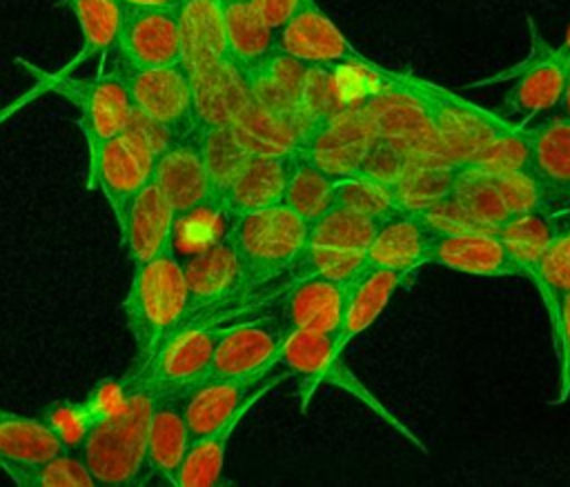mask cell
<instances>
[{"label":"cell","instance_id":"cell-25","mask_svg":"<svg viewBox=\"0 0 570 487\" xmlns=\"http://www.w3.org/2000/svg\"><path fill=\"white\" fill-rule=\"evenodd\" d=\"M127 396L125 378H105L91 387V391L76 402L58 400L42 407L40 416L67 445L69 451H78L87 436L100 425L109 414H114Z\"/></svg>","mask_w":570,"mask_h":487},{"label":"cell","instance_id":"cell-21","mask_svg":"<svg viewBox=\"0 0 570 487\" xmlns=\"http://www.w3.org/2000/svg\"><path fill=\"white\" fill-rule=\"evenodd\" d=\"M176 225L178 216L171 202L151 180L131 198L118 222L120 245L127 251L129 262L134 267L142 265L171 247Z\"/></svg>","mask_w":570,"mask_h":487},{"label":"cell","instance_id":"cell-8","mask_svg":"<svg viewBox=\"0 0 570 487\" xmlns=\"http://www.w3.org/2000/svg\"><path fill=\"white\" fill-rule=\"evenodd\" d=\"M109 56L116 73L185 62L178 7H125Z\"/></svg>","mask_w":570,"mask_h":487},{"label":"cell","instance_id":"cell-18","mask_svg":"<svg viewBox=\"0 0 570 487\" xmlns=\"http://www.w3.org/2000/svg\"><path fill=\"white\" fill-rule=\"evenodd\" d=\"M285 338L281 318L229 325L214 351L209 376H247L274 369Z\"/></svg>","mask_w":570,"mask_h":487},{"label":"cell","instance_id":"cell-9","mask_svg":"<svg viewBox=\"0 0 570 487\" xmlns=\"http://www.w3.org/2000/svg\"><path fill=\"white\" fill-rule=\"evenodd\" d=\"M376 136L396 140L414 162L461 165L441 140L423 105L403 87L401 73L363 102Z\"/></svg>","mask_w":570,"mask_h":487},{"label":"cell","instance_id":"cell-30","mask_svg":"<svg viewBox=\"0 0 570 487\" xmlns=\"http://www.w3.org/2000/svg\"><path fill=\"white\" fill-rule=\"evenodd\" d=\"M227 56L249 76L276 47V27L265 18L258 0L223 4Z\"/></svg>","mask_w":570,"mask_h":487},{"label":"cell","instance_id":"cell-26","mask_svg":"<svg viewBox=\"0 0 570 487\" xmlns=\"http://www.w3.org/2000/svg\"><path fill=\"white\" fill-rule=\"evenodd\" d=\"M292 378L285 369L276 367L274 374L252 391V396L214 431L194 438L187 451V458L180 467L178 474V487H207V485H216L220 480L223 474V465H225V449H227V440L234 434V429L240 425V420L252 411V407L267 396L276 385H281L283 380Z\"/></svg>","mask_w":570,"mask_h":487},{"label":"cell","instance_id":"cell-32","mask_svg":"<svg viewBox=\"0 0 570 487\" xmlns=\"http://www.w3.org/2000/svg\"><path fill=\"white\" fill-rule=\"evenodd\" d=\"M80 29V51L58 73H73L96 56H109L118 38L125 7L120 0H62Z\"/></svg>","mask_w":570,"mask_h":487},{"label":"cell","instance_id":"cell-43","mask_svg":"<svg viewBox=\"0 0 570 487\" xmlns=\"http://www.w3.org/2000/svg\"><path fill=\"white\" fill-rule=\"evenodd\" d=\"M358 105L347 98L338 67L314 64L307 69V78L301 93V113L312 125V129L338 111Z\"/></svg>","mask_w":570,"mask_h":487},{"label":"cell","instance_id":"cell-34","mask_svg":"<svg viewBox=\"0 0 570 487\" xmlns=\"http://www.w3.org/2000/svg\"><path fill=\"white\" fill-rule=\"evenodd\" d=\"M307 69V64L274 47L269 56L249 73L254 102L278 113H301V93Z\"/></svg>","mask_w":570,"mask_h":487},{"label":"cell","instance_id":"cell-10","mask_svg":"<svg viewBox=\"0 0 570 487\" xmlns=\"http://www.w3.org/2000/svg\"><path fill=\"white\" fill-rule=\"evenodd\" d=\"M227 327L187 322L178 329L158 354L140 369L129 374L140 376L158 394V398H185L198 382L209 376L214 351Z\"/></svg>","mask_w":570,"mask_h":487},{"label":"cell","instance_id":"cell-39","mask_svg":"<svg viewBox=\"0 0 570 487\" xmlns=\"http://www.w3.org/2000/svg\"><path fill=\"white\" fill-rule=\"evenodd\" d=\"M454 200L470 216V220L483 229H497L510 218L499 180L492 173L461 165Z\"/></svg>","mask_w":570,"mask_h":487},{"label":"cell","instance_id":"cell-33","mask_svg":"<svg viewBox=\"0 0 570 487\" xmlns=\"http://www.w3.org/2000/svg\"><path fill=\"white\" fill-rule=\"evenodd\" d=\"M528 167L563 198L570 191V118L557 113L525 127Z\"/></svg>","mask_w":570,"mask_h":487},{"label":"cell","instance_id":"cell-19","mask_svg":"<svg viewBox=\"0 0 570 487\" xmlns=\"http://www.w3.org/2000/svg\"><path fill=\"white\" fill-rule=\"evenodd\" d=\"M434 236L436 231L421 211L401 209L379 222L365 251V267L414 276L423 265H430Z\"/></svg>","mask_w":570,"mask_h":487},{"label":"cell","instance_id":"cell-22","mask_svg":"<svg viewBox=\"0 0 570 487\" xmlns=\"http://www.w3.org/2000/svg\"><path fill=\"white\" fill-rule=\"evenodd\" d=\"M347 300V285L309 276L292 280L281 300V322L285 334L294 331H325L336 334Z\"/></svg>","mask_w":570,"mask_h":487},{"label":"cell","instance_id":"cell-37","mask_svg":"<svg viewBox=\"0 0 570 487\" xmlns=\"http://www.w3.org/2000/svg\"><path fill=\"white\" fill-rule=\"evenodd\" d=\"M461 165L412 162L403 178L390 187L396 205L410 211H425L454 198Z\"/></svg>","mask_w":570,"mask_h":487},{"label":"cell","instance_id":"cell-1","mask_svg":"<svg viewBox=\"0 0 570 487\" xmlns=\"http://www.w3.org/2000/svg\"><path fill=\"white\" fill-rule=\"evenodd\" d=\"M120 307L136 347L131 369H140L194 316L185 267L174 245L134 267Z\"/></svg>","mask_w":570,"mask_h":487},{"label":"cell","instance_id":"cell-55","mask_svg":"<svg viewBox=\"0 0 570 487\" xmlns=\"http://www.w3.org/2000/svg\"><path fill=\"white\" fill-rule=\"evenodd\" d=\"M223 4H227V2H249V0H220Z\"/></svg>","mask_w":570,"mask_h":487},{"label":"cell","instance_id":"cell-44","mask_svg":"<svg viewBox=\"0 0 570 487\" xmlns=\"http://www.w3.org/2000/svg\"><path fill=\"white\" fill-rule=\"evenodd\" d=\"M20 487H96V478L80 454H62L40 465H2Z\"/></svg>","mask_w":570,"mask_h":487},{"label":"cell","instance_id":"cell-40","mask_svg":"<svg viewBox=\"0 0 570 487\" xmlns=\"http://www.w3.org/2000/svg\"><path fill=\"white\" fill-rule=\"evenodd\" d=\"M334 187L336 178L323 173L296 153L283 205H287L294 213L312 225L330 209H334Z\"/></svg>","mask_w":570,"mask_h":487},{"label":"cell","instance_id":"cell-50","mask_svg":"<svg viewBox=\"0 0 570 487\" xmlns=\"http://www.w3.org/2000/svg\"><path fill=\"white\" fill-rule=\"evenodd\" d=\"M298 2H301V0H258V4H261V9H263L265 18H267L269 24L276 27V29L292 16V11L296 9Z\"/></svg>","mask_w":570,"mask_h":487},{"label":"cell","instance_id":"cell-49","mask_svg":"<svg viewBox=\"0 0 570 487\" xmlns=\"http://www.w3.org/2000/svg\"><path fill=\"white\" fill-rule=\"evenodd\" d=\"M554 354H557V385L552 405H563L570 398V294L561 298L559 320L552 329Z\"/></svg>","mask_w":570,"mask_h":487},{"label":"cell","instance_id":"cell-7","mask_svg":"<svg viewBox=\"0 0 570 487\" xmlns=\"http://www.w3.org/2000/svg\"><path fill=\"white\" fill-rule=\"evenodd\" d=\"M401 82L423 105L441 140L461 165L472 162L517 125L505 120L501 113L483 109L465 100L461 93L423 80L410 71L401 73Z\"/></svg>","mask_w":570,"mask_h":487},{"label":"cell","instance_id":"cell-6","mask_svg":"<svg viewBox=\"0 0 570 487\" xmlns=\"http://www.w3.org/2000/svg\"><path fill=\"white\" fill-rule=\"evenodd\" d=\"M276 367L285 369L292 378L298 380V409L301 414L307 411L312 396L321 382H332L347 391L350 396L358 398L365 407H370L379 418L392 425L399 434L410 438L421 451L425 445L405 427L401 425L379 400L372 391L343 365V354L336 351V334L325 331H294L285 338L283 349L278 354Z\"/></svg>","mask_w":570,"mask_h":487},{"label":"cell","instance_id":"cell-36","mask_svg":"<svg viewBox=\"0 0 570 487\" xmlns=\"http://www.w3.org/2000/svg\"><path fill=\"white\" fill-rule=\"evenodd\" d=\"M178 16L185 40V67L227 56L220 0H180Z\"/></svg>","mask_w":570,"mask_h":487},{"label":"cell","instance_id":"cell-27","mask_svg":"<svg viewBox=\"0 0 570 487\" xmlns=\"http://www.w3.org/2000/svg\"><path fill=\"white\" fill-rule=\"evenodd\" d=\"M189 445L191 431L180 398H158L147 436L145 480L160 478L167 485H178V474Z\"/></svg>","mask_w":570,"mask_h":487},{"label":"cell","instance_id":"cell-16","mask_svg":"<svg viewBox=\"0 0 570 487\" xmlns=\"http://www.w3.org/2000/svg\"><path fill=\"white\" fill-rule=\"evenodd\" d=\"M154 185L171 202L178 220L198 211H220V193L191 138L176 140L156 158Z\"/></svg>","mask_w":570,"mask_h":487},{"label":"cell","instance_id":"cell-4","mask_svg":"<svg viewBox=\"0 0 570 487\" xmlns=\"http://www.w3.org/2000/svg\"><path fill=\"white\" fill-rule=\"evenodd\" d=\"M20 67L29 69L36 78V87L29 91L27 98L16 100L13 107H22L29 98L40 93H56L69 100L78 109V127L82 131L87 145V160L96 158L100 147L122 133L134 116L131 96L127 82L116 71H98L91 78H76L73 73H58V71H42L22 58L16 60ZM7 109L4 118L11 113Z\"/></svg>","mask_w":570,"mask_h":487},{"label":"cell","instance_id":"cell-48","mask_svg":"<svg viewBox=\"0 0 570 487\" xmlns=\"http://www.w3.org/2000/svg\"><path fill=\"white\" fill-rule=\"evenodd\" d=\"M412 162H414L412 156L396 140L385 136H374L354 176L374 180L385 187H394Z\"/></svg>","mask_w":570,"mask_h":487},{"label":"cell","instance_id":"cell-3","mask_svg":"<svg viewBox=\"0 0 570 487\" xmlns=\"http://www.w3.org/2000/svg\"><path fill=\"white\" fill-rule=\"evenodd\" d=\"M528 36L530 51L523 60L468 85V89H479L510 82L494 111L521 127H528L537 116L546 111H557L570 80V47L563 40L552 44L530 16Z\"/></svg>","mask_w":570,"mask_h":487},{"label":"cell","instance_id":"cell-47","mask_svg":"<svg viewBox=\"0 0 570 487\" xmlns=\"http://www.w3.org/2000/svg\"><path fill=\"white\" fill-rule=\"evenodd\" d=\"M334 207L347 209L352 213H358V216L376 220V222H383L385 218L401 211L390 187L379 185L367 178H361V176L336 178Z\"/></svg>","mask_w":570,"mask_h":487},{"label":"cell","instance_id":"cell-17","mask_svg":"<svg viewBox=\"0 0 570 487\" xmlns=\"http://www.w3.org/2000/svg\"><path fill=\"white\" fill-rule=\"evenodd\" d=\"M430 265L481 278H521V267L497 229H463L436 233Z\"/></svg>","mask_w":570,"mask_h":487},{"label":"cell","instance_id":"cell-46","mask_svg":"<svg viewBox=\"0 0 570 487\" xmlns=\"http://www.w3.org/2000/svg\"><path fill=\"white\" fill-rule=\"evenodd\" d=\"M501 193L505 198L510 218L519 213H534V211H557L563 205V196L554 191L548 182H543L530 167L499 173L497 176Z\"/></svg>","mask_w":570,"mask_h":487},{"label":"cell","instance_id":"cell-20","mask_svg":"<svg viewBox=\"0 0 570 487\" xmlns=\"http://www.w3.org/2000/svg\"><path fill=\"white\" fill-rule=\"evenodd\" d=\"M183 267L194 314L218 307L249 287L243 262L227 233L196 249L187 260H183Z\"/></svg>","mask_w":570,"mask_h":487},{"label":"cell","instance_id":"cell-29","mask_svg":"<svg viewBox=\"0 0 570 487\" xmlns=\"http://www.w3.org/2000/svg\"><path fill=\"white\" fill-rule=\"evenodd\" d=\"M234 127L252 156L296 153L312 131L303 113H278L258 102H252Z\"/></svg>","mask_w":570,"mask_h":487},{"label":"cell","instance_id":"cell-28","mask_svg":"<svg viewBox=\"0 0 570 487\" xmlns=\"http://www.w3.org/2000/svg\"><path fill=\"white\" fill-rule=\"evenodd\" d=\"M410 280L407 274L392 269L367 267L354 282L347 285V300L343 322L336 331V351L343 354L347 342L363 334L381 316L390 298Z\"/></svg>","mask_w":570,"mask_h":487},{"label":"cell","instance_id":"cell-53","mask_svg":"<svg viewBox=\"0 0 570 487\" xmlns=\"http://www.w3.org/2000/svg\"><path fill=\"white\" fill-rule=\"evenodd\" d=\"M559 216H561L563 222H570V191H568L566 198H563V205H561V209H559Z\"/></svg>","mask_w":570,"mask_h":487},{"label":"cell","instance_id":"cell-41","mask_svg":"<svg viewBox=\"0 0 570 487\" xmlns=\"http://www.w3.org/2000/svg\"><path fill=\"white\" fill-rule=\"evenodd\" d=\"M532 285L543 302L552 331L559 320L561 298L570 294V222L561 220V227L554 233L550 247L546 249V256Z\"/></svg>","mask_w":570,"mask_h":487},{"label":"cell","instance_id":"cell-45","mask_svg":"<svg viewBox=\"0 0 570 487\" xmlns=\"http://www.w3.org/2000/svg\"><path fill=\"white\" fill-rule=\"evenodd\" d=\"M379 222L363 218L358 213H352L347 209L334 207L323 218L309 225V238L312 245H327L350 251H367Z\"/></svg>","mask_w":570,"mask_h":487},{"label":"cell","instance_id":"cell-51","mask_svg":"<svg viewBox=\"0 0 570 487\" xmlns=\"http://www.w3.org/2000/svg\"><path fill=\"white\" fill-rule=\"evenodd\" d=\"M127 7H178L180 0H120Z\"/></svg>","mask_w":570,"mask_h":487},{"label":"cell","instance_id":"cell-11","mask_svg":"<svg viewBox=\"0 0 570 487\" xmlns=\"http://www.w3.org/2000/svg\"><path fill=\"white\" fill-rule=\"evenodd\" d=\"M156 149L131 127L107 140L96 158L87 160V187L100 189L116 222L122 220L131 198L154 180Z\"/></svg>","mask_w":570,"mask_h":487},{"label":"cell","instance_id":"cell-42","mask_svg":"<svg viewBox=\"0 0 570 487\" xmlns=\"http://www.w3.org/2000/svg\"><path fill=\"white\" fill-rule=\"evenodd\" d=\"M365 269L367 267H365L363 251H350V249L307 242L305 249L294 260V265L289 267V278L301 280V278H309V276H321V278H330V280L350 285Z\"/></svg>","mask_w":570,"mask_h":487},{"label":"cell","instance_id":"cell-52","mask_svg":"<svg viewBox=\"0 0 570 487\" xmlns=\"http://www.w3.org/2000/svg\"><path fill=\"white\" fill-rule=\"evenodd\" d=\"M557 113H561V116L570 118V80H568V87H566V93H563V100H561V105H559Z\"/></svg>","mask_w":570,"mask_h":487},{"label":"cell","instance_id":"cell-12","mask_svg":"<svg viewBox=\"0 0 570 487\" xmlns=\"http://www.w3.org/2000/svg\"><path fill=\"white\" fill-rule=\"evenodd\" d=\"M276 49L307 67L376 64L343 36L316 0H301L292 16L276 29Z\"/></svg>","mask_w":570,"mask_h":487},{"label":"cell","instance_id":"cell-31","mask_svg":"<svg viewBox=\"0 0 570 487\" xmlns=\"http://www.w3.org/2000/svg\"><path fill=\"white\" fill-rule=\"evenodd\" d=\"M67 451V445L40 416H24L9 409L0 414L2 465H40Z\"/></svg>","mask_w":570,"mask_h":487},{"label":"cell","instance_id":"cell-54","mask_svg":"<svg viewBox=\"0 0 570 487\" xmlns=\"http://www.w3.org/2000/svg\"><path fill=\"white\" fill-rule=\"evenodd\" d=\"M563 42L570 47V24H568V31H566V36H563Z\"/></svg>","mask_w":570,"mask_h":487},{"label":"cell","instance_id":"cell-24","mask_svg":"<svg viewBox=\"0 0 570 487\" xmlns=\"http://www.w3.org/2000/svg\"><path fill=\"white\" fill-rule=\"evenodd\" d=\"M296 153L252 156L245 169L223 191L220 207L227 218L283 205Z\"/></svg>","mask_w":570,"mask_h":487},{"label":"cell","instance_id":"cell-14","mask_svg":"<svg viewBox=\"0 0 570 487\" xmlns=\"http://www.w3.org/2000/svg\"><path fill=\"white\" fill-rule=\"evenodd\" d=\"M363 102L352 105L316 125L305 136L296 153L332 178L354 176L376 136Z\"/></svg>","mask_w":570,"mask_h":487},{"label":"cell","instance_id":"cell-38","mask_svg":"<svg viewBox=\"0 0 570 487\" xmlns=\"http://www.w3.org/2000/svg\"><path fill=\"white\" fill-rule=\"evenodd\" d=\"M194 140L198 145L200 158L223 198V191L234 182V178L252 160V151L240 140L234 125L196 129Z\"/></svg>","mask_w":570,"mask_h":487},{"label":"cell","instance_id":"cell-13","mask_svg":"<svg viewBox=\"0 0 570 487\" xmlns=\"http://www.w3.org/2000/svg\"><path fill=\"white\" fill-rule=\"evenodd\" d=\"M127 82L134 111L160 122L178 140L196 133L191 78L185 62L120 73Z\"/></svg>","mask_w":570,"mask_h":487},{"label":"cell","instance_id":"cell-15","mask_svg":"<svg viewBox=\"0 0 570 487\" xmlns=\"http://www.w3.org/2000/svg\"><path fill=\"white\" fill-rule=\"evenodd\" d=\"M191 78L196 129L227 127L254 102L249 76L229 58H212L187 67Z\"/></svg>","mask_w":570,"mask_h":487},{"label":"cell","instance_id":"cell-2","mask_svg":"<svg viewBox=\"0 0 570 487\" xmlns=\"http://www.w3.org/2000/svg\"><path fill=\"white\" fill-rule=\"evenodd\" d=\"M122 378L127 382L125 400L94 427L78 449L98 485L145 483L147 436L158 394L140 376L127 371Z\"/></svg>","mask_w":570,"mask_h":487},{"label":"cell","instance_id":"cell-35","mask_svg":"<svg viewBox=\"0 0 570 487\" xmlns=\"http://www.w3.org/2000/svg\"><path fill=\"white\" fill-rule=\"evenodd\" d=\"M561 227L557 211H534L508 218L497 227V233L508 242L512 256L521 267V278L534 282L546 249Z\"/></svg>","mask_w":570,"mask_h":487},{"label":"cell","instance_id":"cell-23","mask_svg":"<svg viewBox=\"0 0 570 487\" xmlns=\"http://www.w3.org/2000/svg\"><path fill=\"white\" fill-rule=\"evenodd\" d=\"M274 369L247 376H207L203 382H198L180 400L191 440L220 427L252 396V391L274 374Z\"/></svg>","mask_w":570,"mask_h":487},{"label":"cell","instance_id":"cell-5","mask_svg":"<svg viewBox=\"0 0 570 487\" xmlns=\"http://www.w3.org/2000/svg\"><path fill=\"white\" fill-rule=\"evenodd\" d=\"M232 240L249 287L267 282L294 265L309 238V222L287 205L227 218Z\"/></svg>","mask_w":570,"mask_h":487}]
</instances>
